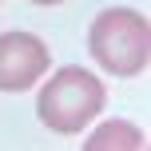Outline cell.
Here are the masks:
<instances>
[{"mask_svg":"<svg viewBox=\"0 0 151 151\" xmlns=\"http://www.w3.org/2000/svg\"><path fill=\"white\" fill-rule=\"evenodd\" d=\"M91 60L107 76H139L151 60V28L135 8H104L88 32Z\"/></svg>","mask_w":151,"mask_h":151,"instance_id":"obj_1","label":"cell"},{"mask_svg":"<svg viewBox=\"0 0 151 151\" xmlns=\"http://www.w3.org/2000/svg\"><path fill=\"white\" fill-rule=\"evenodd\" d=\"M104 99H107V91L99 83V76H91L88 68H60L40 91L36 115L56 135H76L99 115Z\"/></svg>","mask_w":151,"mask_h":151,"instance_id":"obj_2","label":"cell"},{"mask_svg":"<svg viewBox=\"0 0 151 151\" xmlns=\"http://www.w3.org/2000/svg\"><path fill=\"white\" fill-rule=\"evenodd\" d=\"M48 44L32 32H0V91H28L48 72Z\"/></svg>","mask_w":151,"mask_h":151,"instance_id":"obj_3","label":"cell"},{"mask_svg":"<svg viewBox=\"0 0 151 151\" xmlns=\"http://www.w3.org/2000/svg\"><path fill=\"white\" fill-rule=\"evenodd\" d=\"M143 143H147V139H143L139 127H131V123H123V119H111V123H104L83 147H88V151H104V147H131V151H139Z\"/></svg>","mask_w":151,"mask_h":151,"instance_id":"obj_4","label":"cell"},{"mask_svg":"<svg viewBox=\"0 0 151 151\" xmlns=\"http://www.w3.org/2000/svg\"><path fill=\"white\" fill-rule=\"evenodd\" d=\"M32 4H40V8H48V4H64V0H32Z\"/></svg>","mask_w":151,"mask_h":151,"instance_id":"obj_5","label":"cell"}]
</instances>
